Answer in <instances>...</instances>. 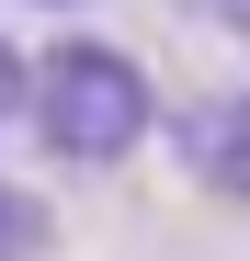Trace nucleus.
I'll return each mask as SVG.
<instances>
[{"label":"nucleus","mask_w":250,"mask_h":261,"mask_svg":"<svg viewBox=\"0 0 250 261\" xmlns=\"http://www.w3.org/2000/svg\"><path fill=\"white\" fill-rule=\"evenodd\" d=\"M23 125L46 137V159H80V170H114V159H137L159 137V91H148V68L103 46V34H57L46 57H34L23 80Z\"/></svg>","instance_id":"1"},{"label":"nucleus","mask_w":250,"mask_h":261,"mask_svg":"<svg viewBox=\"0 0 250 261\" xmlns=\"http://www.w3.org/2000/svg\"><path fill=\"white\" fill-rule=\"evenodd\" d=\"M171 148H182V170H193L205 193H239V204H250V91L182 102V114H171Z\"/></svg>","instance_id":"2"},{"label":"nucleus","mask_w":250,"mask_h":261,"mask_svg":"<svg viewBox=\"0 0 250 261\" xmlns=\"http://www.w3.org/2000/svg\"><path fill=\"white\" fill-rule=\"evenodd\" d=\"M46 239H57V216L34 204L23 182H0V261H46Z\"/></svg>","instance_id":"3"},{"label":"nucleus","mask_w":250,"mask_h":261,"mask_svg":"<svg viewBox=\"0 0 250 261\" xmlns=\"http://www.w3.org/2000/svg\"><path fill=\"white\" fill-rule=\"evenodd\" d=\"M23 80H34V57L12 46V34H0V114H23Z\"/></svg>","instance_id":"4"},{"label":"nucleus","mask_w":250,"mask_h":261,"mask_svg":"<svg viewBox=\"0 0 250 261\" xmlns=\"http://www.w3.org/2000/svg\"><path fill=\"white\" fill-rule=\"evenodd\" d=\"M34 12H80V0H34Z\"/></svg>","instance_id":"5"}]
</instances>
